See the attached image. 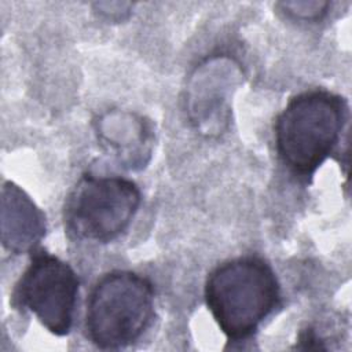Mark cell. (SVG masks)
<instances>
[{"mask_svg": "<svg viewBox=\"0 0 352 352\" xmlns=\"http://www.w3.org/2000/svg\"><path fill=\"white\" fill-rule=\"evenodd\" d=\"M298 349H326L323 345V341L319 338V336L315 333L314 329H305L298 336V345H296Z\"/></svg>", "mask_w": 352, "mask_h": 352, "instance_id": "ba28073f", "label": "cell"}, {"mask_svg": "<svg viewBox=\"0 0 352 352\" xmlns=\"http://www.w3.org/2000/svg\"><path fill=\"white\" fill-rule=\"evenodd\" d=\"M78 278L59 257L44 250L32 254L30 263L15 285L12 301L29 309L55 336H66L73 324Z\"/></svg>", "mask_w": 352, "mask_h": 352, "instance_id": "5b68a950", "label": "cell"}, {"mask_svg": "<svg viewBox=\"0 0 352 352\" xmlns=\"http://www.w3.org/2000/svg\"><path fill=\"white\" fill-rule=\"evenodd\" d=\"M140 201V190L129 179L84 175L66 198L65 228L76 239L110 242L129 227Z\"/></svg>", "mask_w": 352, "mask_h": 352, "instance_id": "277c9868", "label": "cell"}, {"mask_svg": "<svg viewBox=\"0 0 352 352\" xmlns=\"http://www.w3.org/2000/svg\"><path fill=\"white\" fill-rule=\"evenodd\" d=\"M153 319V285L132 271L116 270L104 274L87 298V337L100 349H118L133 344Z\"/></svg>", "mask_w": 352, "mask_h": 352, "instance_id": "3957f363", "label": "cell"}, {"mask_svg": "<svg viewBox=\"0 0 352 352\" xmlns=\"http://www.w3.org/2000/svg\"><path fill=\"white\" fill-rule=\"evenodd\" d=\"M283 11L287 12L293 18L298 19H305V21H312V19H320L327 11V7L330 6L329 3H304V7H301V3H282Z\"/></svg>", "mask_w": 352, "mask_h": 352, "instance_id": "52a82bcc", "label": "cell"}, {"mask_svg": "<svg viewBox=\"0 0 352 352\" xmlns=\"http://www.w3.org/2000/svg\"><path fill=\"white\" fill-rule=\"evenodd\" d=\"M279 298L280 286L272 267L257 256L227 260L205 282V302L230 341L252 337Z\"/></svg>", "mask_w": 352, "mask_h": 352, "instance_id": "6da1fadb", "label": "cell"}, {"mask_svg": "<svg viewBox=\"0 0 352 352\" xmlns=\"http://www.w3.org/2000/svg\"><path fill=\"white\" fill-rule=\"evenodd\" d=\"M346 114V100L334 92L312 89L293 96L274 124L282 164L298 177H311L337 146Z\"/></svg>", "mask_w": 352, "mask_h": 352, "instance_id": "7a4b0ae2", "label": "cell"}, {"mask_svg": "<svg viewBox=\"0 0 352 352\" xmlns=\"http://www.w3.org/2000/svg\"><path fill=\"white\" fill-rule=\"evenodd\" d=\"M45 235V216L14 183L1 190V241L6 249L19 254L33 250Z\"/></svg>", "mask_w": 352, "mask_h": 352, "instance_id": "8992f818", "label": "cell"}]
</instances>
